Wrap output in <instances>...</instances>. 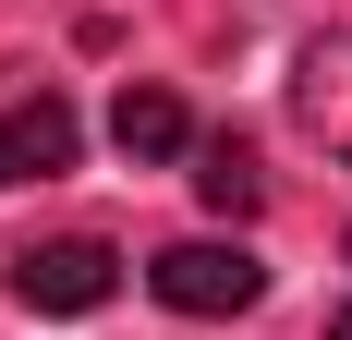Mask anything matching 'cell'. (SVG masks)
<instances>
[{
	"instance_id": "6da1fadb",
	"label": "cell",
	"mask_w": 352,
	"mask_h": 340,
	"mask_svg": "<svg viewBox=\"0 0 352 340\" xmlns=\"http://www.w3.org/2000/svg\"><path fill=\"white\" fill-rule=\"evenodd\" d=\"M146 292L170 316H243L267 292V268H255L243 243H170V255H146Z\"/></svg>"
},
{
	"instance_id": "7a4b0ae2",
	"label": "cell",
	"mask_w": 352,
	"mask_h": 340,
	"mask_svg": "<svg viewBox=\"0 0 352 340\" xmlns=\"http://www.w3.org/2000/svg\"><path fill=\"white\" fill-rule=\"evenodd\" d=\"M109 292H122V255L98 231H61V243H25L12 255V304H36V316H85Z\"/></svg>"
},
{
	"instance_id": "3957f363",
	"label": "cell",
	"mask_w": 352,
	"mask_h": 340,
	"mask_svg": "<svg viewBox=\"0 0 352 340\" xmlns=\"http://www.w3.org/2000/svg\"><path fill=\"white\" fill-rule=\"evenodd\" d=\"M292 122H304L328 158H352V36H316V49L292 61Z\"/></svg>"
},
{
	"instance_id": "277c9868",
	"label": "cell",
	"mask_w": 352,
	"mask_h": 340,
	"mask_svg": "<svg viewBox=\"0 0 352 340\" xmlns=\"http://www.w3.org/2000/svg\"><path fill=\"white\" fill-rule=\"evenodd\" d=\"M73 146H85V122H73L61 98L0 109V182H49V170H73Z\"/></svg>"
},
{
	"instance_id": "5b68a950",
	"label": "cell",
	"mask_w": 352,
	"mask_h": 340,
	"mask_svg": "<svg viewBox=\"0 0 352 340\" xmlns=\"http://www.w3.org/2000/svg\"><path fill=\"white\" fill-rule=\"evenodd\" d=\"M109 146H122V158H182L195 122H182L170 85H122V98H109Z\"/></svg>"
},
{
	"instance_id": "8992f818",
	"label": "cell",
	"mask_w": 352,
	"mask_h": 340,
	"mask_svg": "<svg viewBox=\"0 0 352 340\" xmlns=\"http://www.w3.org/2000/svg\"><path fill=\"white\" fill-rule=\"evenodd\" d=\"M195 195H207V206H219V219H255V195H267V170H255V158H243V146L219 134V146H207V158H195Z\"/></svg>"
},
{
	"instance_id": "52a82bcc",
	"label": "cell",
	"mask_w": 352,
	"mask_h": 340,
	"mask_svg": "<svg viewBox=\"0 0 352 340\" xmlns=\"http://www.w3.org/2000/svg\"><path fill=\"white\" fill-rule=\"evenodd\" d=\"M328 340H352V304H340V316H328Z\"/></svg>"
}]
</instances>
